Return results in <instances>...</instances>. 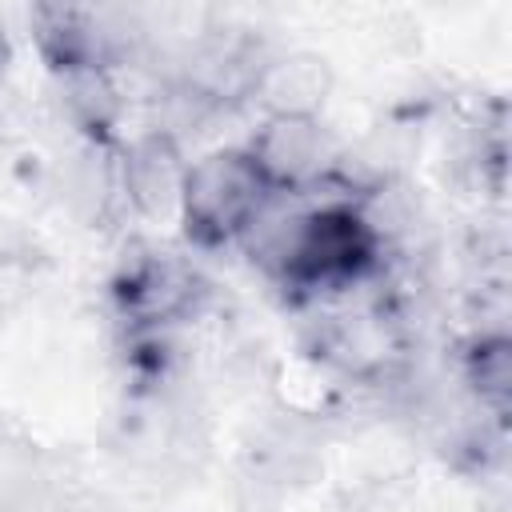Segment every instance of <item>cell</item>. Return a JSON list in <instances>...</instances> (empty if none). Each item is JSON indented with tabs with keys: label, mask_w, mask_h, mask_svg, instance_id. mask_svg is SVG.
Here are the masks:
<instances>
[{
	"label": "cell",
	"mask_w": 512,
	"mask_h": 512,
	"mask_svg": "<svg viewBox=\"0 0 512 512\" xmlns=\"http://www.w3.org/2000/svg\"><path fill=\"white\" fill-rule=\"evenodd\" d=\"M268 188L272 184L260 176L248 152H212L196 160L184 176V196H180L188 236L204 244H220L232 232H244Z\"/></svg>",
	"instance_id": "1"
},
{
	"label": "cell",
	"mask_w": 512,
	"mask_h": 512,
	"mask_svg": "<svg viewBox=\"0 0 512 512\" xmlns=\"http://www.w3.org/2000/svg\"><path fill=\"white\" fill-rule=\"evenodd\" d=\"M248 156L260 176L280 188H304L336 164V148L312 116H268Z\"/></svg>",
	"instance_id": "2"
},
{
	"label": "cell",
	"mask_w": 512,
	"mask_h": 512,
	"mask_svg": "<svg viewBox=\"0 0 512 512\" xmlns=\"http://www.w3.org/2000/svg\"><path fill=\"white\" fill-rule=\"evenodd\" d=\"M184 156L168 132H152L132 144V152L120 164V192L136 204L144 216H168L180 208L184 196Z\"/></svg>",
	"instance_id": "3"
},
{
	"label": "cell",
	"mask_w": 512,
	"mask_h": 512,
	"mask_svg": "<svg viewBox=\"0 0 512 512\" xmlns=\"http://www.w3.org/2000/svg\"><path fill=\"white\" fill-rule=\"evenodd\" d=\"M324 92H328V68L308 52L268 60L256 84V96L272 108V116H312Z\"/></svg>",
	"instance_id": "4"
},
{
	"label": "cell",
	"mask_w": 512,
	"mask_h": 512,
	"mask_svg": "<svg viewBox=\"0 0 512 512\" xmlns=\"http://www.w3.org/2000/svg\"><path fill=\"white\" fill-rule=\"evenodd\" d=\"M60 100H64V112L72 116V124H80L92 136L112 132V124L120 116V92L104 68L60 72Z\"/></svg>",
	"instance_id": "5"
},
{
	"label": "cell",
	"mask_w": 512,
	"mask_h": 512,
	"mask_svg": "<svg viewBox=\"0 0 512 512\" xmlns=\"http://www.w3.org/2000/svg\"><path fill=\"white\" fill-rule=\"evenodd\" d=\"M60 188H64L68 208L84 220H100L108 212V204L116 196H124L120 192V168H112L100 148L76 152L60 172Z\"/></svg>",
	"instance_id": "6"
},
{
	"label": "cell",
	"mask_w": 512,
	"mask_h": 512,
	"mask_svg": "<svg viewBox=\"0 0 512 512\" xmlns=\"http://www.w3.org/2000/svg\"><path fill=\"white\" fill-rule=\"evenodd\" d=\"M468 380L476 384V392H480L484 404H492L496 412H504L508 380H512L504 336H480V344H476L472 356H468Z\"/></svg>",
	"instance_id": "7"
},
{
	"label": "cell",
	"mask_w": 512,
	"mask_h": 512,
	"mask_svg": "<svg viewBox=\"0 0 512 512\" xmlns=\"http://www.w3.org/2000/svg\"><path fill=\"white\" fill-rule=\"evenodd\" d=\"M4 60H8V44H4V32H0V72H4Z\"/></svg>",
	"instance_id": "8"
}]
</instances>
